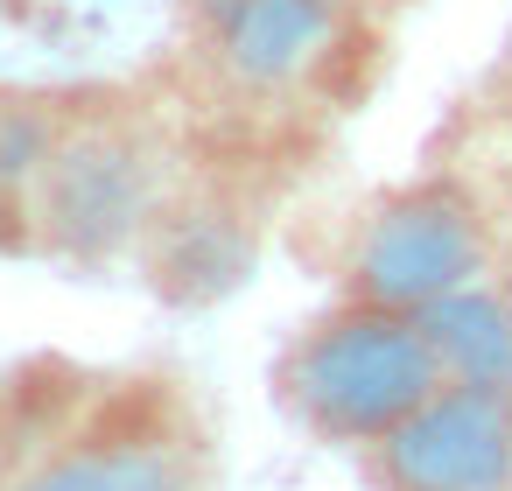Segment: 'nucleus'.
<instances>
[{
  "instance_id": "f257e3e1",
  "label": "nucleus",
  "mask_w": 512,
  "mask_h": 491,
  "mask_svg": "<svg viewBox=\"0 0 512 491\" xmlns=\"http://www.w3.org/2000/svg\"><path fill=\"white\" fill-rule=\"evenodd\" d=\"M288 407L323 435V442H386L421 400L442 393V365L421 337V316L351 302L323 316L295 351H288Z\"/></svg>"
},
{
  "instance_id": "f03ea898",
  "label": "nucleus",
  "mask_w": 512,
  "mask_h": 491,
  "mask_svg": "<svg viewBox=\"0 0 512 491\" xmlns=\"http://www.w3.org/2000/svg\"><path fill=\"white\" fill-rule=\"evenodd\" d=\"M484 274V218L456 183H414L386 197L351 246V295L421 316L428 302Z\"/></svg>"
},
{
  "instance_id": "7ed1b4c3",
  "label": "nucleus",
  "mask_w": 512,
  "mask_h": 491,
  "mask_svg": "<svg viewBox=\"0 0 512 491\" xmlns=\"http://www.w3.org/2000/svg\"><path fill=\"white\" fill-rule=\"evenodd\" d=\"M386 491H512V393L442 386L386 442H372Z\"/></svg>"
},
{
  "instance_id": "20e7f679",
  "label": "nucleus",
  "mask_w": 512,
  "mask_h": 491,
  "mask_svg": "<svg viewBox=\"0 0 512 491\" xmlns=\"http://www.w3.org/2000/svg\"><path fill=\"white\" fill-rule=\"evenodd\" d=\"M148 204H155L148 155L127 134H106V127H85V134L57 141V155L36 183L43 232L78 260H106L113 246H127L141 232Z\"/></svg>"
},
{
  "instance_id": "39448f33",
  "label": "nucleus",
  "mask_w": 512,
  "mask_h": 491,
  "mask_svg": "<svg viewBox=\"0 0 512 491\" xmlns=\"http://www.w3.org/2000/svg\"><path fill=\"white\" fill-rule=\"evenodd\" d=\"M337 43V0H218V64L246 92H288Z\"/></svg>"
},
{
  "instance_id": "423d86ee",
  "label": "nucleus",
  "mask_w": 512,
  "mask_h": 491,
  "mask_svg": "<svg viewBox=\"0 0 512 491\" xmlns=\"http://www.w3.org/2000/svg\"><path fill=\"white\" fill-rule=\"evenodd\" d=\"M421 337L442 365V386H491L512 393V295L470 281L421 309Z\"/></svg>"
},
{
  "instance_id": "0eeeda50",
  "label": "nucleus",
  "mask_w": 512,
  "mask_h": 491,
  "mask_svg": "<svg viewBox=\"0 0 512 491\" xmlns=\"http://www.w3.org/2000/svg\"><path fill=\"white\" fill-rule=\"evenodd\" d=\"M15 491H190V456L162 435H106L50 456Z\"/></svg>"
},
{
  "instance_id": "6e6552de",
  "label": "nucleus",
  "mask_w": 512,
  "mask_h": 491,
  "mask_svg": "<svg viewBox=\"0 0 512 491\" xmlns=\"http://www.w3.org/2000/svg\"><path fill=\"white\" fill-rule=\"evenodd\" d=\"M57 155V127L36 106H0V190H36Z\"/></svg>"
},
{
  "instance_id": "1a4fd4ad",
  "label": "nucleus",
  "mask_w": 512,
  "mask_h": 491,
  "mask_svg": "<svg viewBox=\"0 0 512 491\" xmlns=\"http://www.w3.org/2000/svg\"><path fill=\"white\" fill-rule=\"evenodd\" d=\"M505 295H512V274H505Z\"/></svg>"
}]
</instances>
